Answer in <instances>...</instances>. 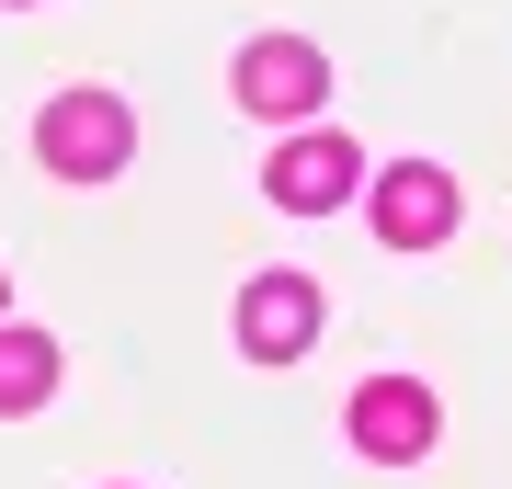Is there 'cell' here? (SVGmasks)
<instances>
[{"mask_svg":"<svg viewBox=\"0 0 512 489\" xmlns=\"http://www.w3.org/2000/svg\"><path fill=\"white\" fill-rule=\"evenodd\" d=\"M35 148L57 182H114L137 160V114L114 103V91H57V103L35 114Z\"/></svg>","mask_w":512,"mask_h":489,"instance_id":"cell-1","label":"cell"},{"mask_svg":"<svg viewBox=\"0 0 512 489\" xmlns=\"http://www.w3.org/2000/svg\"><path fill=\"white\" fill-rule=\"evenodd\" d=\"M444 410L421 376H365L353 387V455H376V467H410V455H433Z\"/></svg>","mask_w":512,"mask_h":489,"instance_id":"cell-2","label":"cell"},{"mask_svg":"<svg viewBox=\"0 0 512 489\" xmlns=\"http://www.w3.org/2000/svg\"><path fill=\"white\" fill-rule=\"evenodd\" d=\"M353 182H365V160H353V137H342V126H296L274 160H262V194L296 205V217H330Z\"/></svg>","mask_w":512,"mask_h":489,"instance_id":"cell-3","label":"cell"},{"mask_svg":"<svg viewBox=\"0 0 512 489\" xmlns=\"http://www.w3.org/2000/svg\"><path fill=\"white\" fill-rule=\"evenodd\" d=\"M319 342V285L308 273H251L239 285V353L251 364H296Z\"/></svg>","mask_w":512,"mask_h":489,"instance_id":"cell-4","label":"cell"},{"mask_svg":"<svg viewBox=\"0 0 512 489\" xmlns=\"http://www.w3.org/2000/svg\"><path fill=\"white\" fill-rule=\"evenodd\" d=\"M376 239L387 251H444V239H456V182H444L433 160L376 171Z\"/></svg>","mask_w":512,"mask_h":489,"instance_id":"cell-5","label":"cell"},{"mask_svg":"<svg viewBox=\"0 0 512 489\" xmlns=\"http://www.w3.org/2000/svg\"><path fill=\"white\" fill-rule=\"evenodd\" d=\"M319 91H330V69H319L308 35H251L239 46V103L251 114H319Z\"/></svg>","mask_w":512,"mask_h":489,"instance_id":"cell-6","label":"cell"},{"mask_svg":"<svg viewBox=\"0 0 512 489\" xmlns=\"http://www.w3.org/2000/svg\"><path fill=\"white\" fill-rule=\"evenodd\" d=\"M46 399H57V342L46 330H0V421H23Z\"/></svg>","mask_w":512,"mask_h":489,"instance_id":"cell-7","label":"cell"},{"mask_svg":"<svg viewBox=\"0 0 512 489\" xmlns=\"http://www.w3.org/2000/svg\"><path fill=\"white\" fill-rule=\"evenodd\" d=\"M0 296H12V285H0Z\"/></svg>","mask_w":512,"mask_h":489,"instance_id":"cell-8","label":"cell"}]
</instances>
